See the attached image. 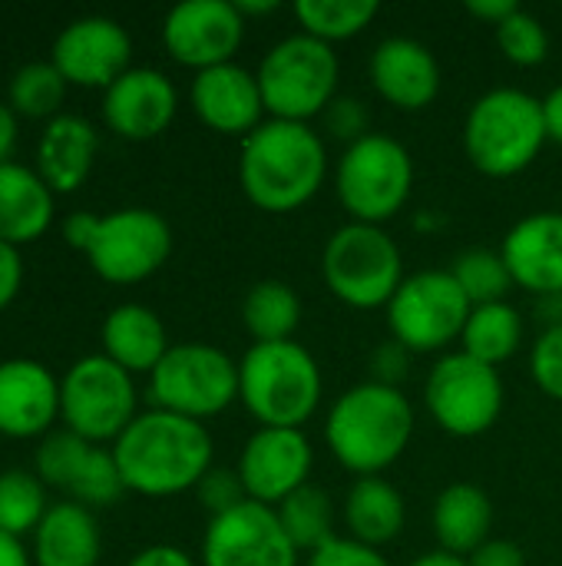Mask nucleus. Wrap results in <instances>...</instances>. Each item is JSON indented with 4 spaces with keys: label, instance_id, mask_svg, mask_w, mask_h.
Instances as JSON below:
<instances>
[{
    "label": "nucleus",
    "instance_id": "f3484780",
    "mask_svg": "<svg viewBox=\"0 0 562 566\" xmlns=\"http://www.w3.org/2000/svg\"><path fill=\"white\" fill-rule=\"evenodd\" d=\"M132 60V40L126 27L113 17H76L70 20L56 40H53V56L50 63L63 73L70 86H86V90H109Z\"/></svg>",
    "mask_w": 562,
    "mask_h": 566
},
{
    "label": "nucleus",
    "instance_id": "ea45409f",
    "mask_svg": "<svg viewBox=\"0 0 562 566\" xmlns=\"http://www.w3.org/2000/svg\"><path fill=\"white\" fill-rule=\"evenodd\" d=\"M195 494H199V504H202L212 517L229 514V511H235L238 504L248 501V494H245V488H242V478H238V471H232V468H212V471L199 481Z\"/></svg>",
    "mask_w": 562,
    "mask_h": 566
},
{
    "label": "nucleus",
    "instance_id": "09e8293b",
    "mask_svg": "<svg viewBox=\"0 0 562 566\" xmlns=\"http://www.w3.org/2000/svg\"><path fill=\"white\" fill-rule=\"evenodd\" d=\"M17 146V113L7 106V99H0V166L10 163Z\"/></svg>",
    "mask_w": 562,
    "mask_h": 566
},
{
    "label": "nucleus",
    "instance_id": "20e7f679",
    "mask_svg": "<svg viewBox=\"0 0 562 566\" xmlns=\"http://www.w3.org/2000/svg\"><path fill=\"white\" fill-rule=\"evenodd\" d=\"M70 249L83 252L89 269L109 285H136L156 275L172 252V229L156 209L126 206L106 216L73 212L63 222Z\"/></svg>",
    "mask_w": 562,
    "mask_h": 566
},
{
    "label": "nucleus",
    "instance_id": "c85d7f7f",
    "mask_svg": "<svg viewBox=\"0 0 562 566\" xmlns=\"http://www.w3.org/2000/svg\"><path fill=\"white\" fill-rule=\"evenodd\" d=\"M348 537L368 547H384L401 537L407 521L404 494L388 478H358L344 494Z\"/></svg>",
    "mask_w": 562,
    "mask_h": 566
},
{
    "label": "nucleus",
    "instance_id": "4468645a",
    "mask_svg": "<svg viewBox=\"0 0 562 566\" xmlns=\"http://www.w3.org/2000/svg\"><path fill=\"white\" fill-rule=\"evenodd\" d=\"M33 474L70 494V501L83 507H109L123 497L126 484L113 448L83 441L73 431H53L40 441L33 454Z\"/></svg>",
    "mask_w": 562,
    "mask_h": 566
},
{
    "label": "nucleus",
    "instance_id": "79ce46f5",
    "mask_svg": "<svg viewBox=\"0 0 562 566\" xmlns=\"http://www.w3.org/2000/svg\"><path fill=\"white\" fill-rule=\"evenodd\" d=\"M411 358H414V352H407L401 342H394V338L381 342L374 348L371 361H368L371 365V381L388 385V388H401V381L411 375Z\"/></svg>",
    "mask_w": 562,
    "mask_h": 566
},
{
    "label": "nucleus",
    "instance_id": "cd10ccee",
    "mask_svg": "<svg viewBox=\"0 0 562 566\" xmlns=\"http://www.w3.org/2000/svg\"><path fill=\"white\" fill-rule=\"evenodd\" d=\"M490 531H494V504L484 488L457 481L437 494L434 537L444 554L467 560L477 547L490 541Z\"/></svg>",
    "mask_w": 562,
    "mask_h": 566
},
{
    "label": "nucleus",
    "instance_id": "ddd939ff",
    "mask_svg": "<svg viewBox=\"0 0 562 566\" xmlns=\"http://www.w3.org/2000/svg\"><path fill=\"white\" fill-rule=\"evenodd\" d=\"M424 401L441 431L454 438H480L500 421L507 391L500 368H490L467 352H447L427 375Z\"/></svg>",
    "mask_w": 562,
    "mask_h": 566
},
{
    "label": "nucleus",
    "instance_id": "3c124183",
    "mask_svg": "<svg viewBox=\"0 0 562 566\" xmlns=\"http://www.w3.org/2000/svg\"><path fill=\"white\" fill-rule=\"evenodd\" d=\"M411 566H467V560L464 557H454V554H444V551H434V554L417 557Z\"/></svg>",
    "mask_w": 562,
    "mask_h": 566
},
{
    "label": "nucleus",
    "instance_id": "f257e3e1",
    "mask_svg": "<svg viewBox=\"0 0 562 566\" xmlns=\"http://www.w3.org/2000/svg\"><path fill=\"white\" fill-rule=\"evenodd\" d=\"M212 434L202 421L172 411H139L113 441L123 484L142 497H176L195 491L212 471Z\"/></svg>",
    "mask_w": 562,
    "mask_h": 566
},
{
    "label": "nucleus",
    "instance_id": "dca6fc26",
    "mask_svg": "<svg viewBox=\"0 0 562 566\" xmlns=\"http://www.w3.org/2000/svg\"><path fill=\"white\" fill-rule=\"evenodd\" d=\"M202 566H298V551L282 531L275 507L245 501L229 514L209 517Z\"/></svg>",
    "mask_w": 562,
    "mask_h": 566
},
{
    "label": "nucleus",
    "instance_id": "37998d69",
    "mask_svg": "<svg viewBox=\"0 0 562 566\" xmlns=\"http://www.w3.org/2000/svg\"><path fill=\"white\" fill-rule=\"evenodd\" d=\"M467 566H527V554L520 544L513 541H497L490 537L484 547H477L470 557H467Z\"/></svg>",
    "mask_w": 562,
    "mask_h": 566
},
{
    "label": "nucleus",
    "instance_id": "9b49d317",
    "mask_svg": "<svg viewBox=\"0 0 562 566\" xmlns=\"http://www.w3.org/2000/svg\"><path fill=\"white\" fill-rule=\"evenodd\" d=\"M136 405L139 395L132 375L106 355H86L60 378V418L66 431L83 441H116L139 415Z\"/></svg>",
    "mask_w": 562,
    "mask_h": 566
},
{
    "label": "nucleus",
    "instance_id": "9d476101",
    "mask_svg": "<svg viewBox=\"0 0 562 566\" xmlns=\"http://www.w3.org/2000/svg\"><path fill=\"white\" fill-rule=\"evenodd\" d=\"M152 408L209 421L238 401V361L209 342H179L149 375Z\"/></svg>",
    "mask_w": 562,
    "mask_h": 566
},
{
    "label": "nucleus",
    "instance_id": "2eb2a0df",
    "mask_svg": "<svg viewBox=\"0 0 562 566\" xmlns=\"http://www.w3.org/2000/svg\"><path fill=\"white\" fill-rule=\"evenodd\" d=\"M245 40V17L235 0H182L162 20L166 53L199 70L235 63V53Z\"/></svg>",
    "mask_w": 562,
    "mask_h": 566
},
{
    "label": "nucleus",
    "instance_id": "393cba45",
    "mask_svg": "<svg viewBox=\"0 0 562 566\" xmlns=\"http://www.w3.org/2000/svg\"><path fill=\"white\" fill-rule=\"evenodd\" d=\"M99 554L103 534L96 514L76 501L50 504L33 531V566H96Z\"/></svg>",
    "mask_w": 562,
    "mask_h": 566
},
{
    "label": "nucleus",
    "instance_id": "1a4fd4ad",
    "mask_svg": "<svg viewBox=\"0 0 562 566\" xmlns=\"http://www.w3.org/2000/svg\"><path fill=\"white\" fill-rule=\"evenodd\" d=\"M335 192L351 222H391L414 192L411 149L388 133H371L344 146L335 166Z\"/></svg>",
    "mask_w": 562,
    "mask_h": 566
},
{
    "label": "nucleus",
    "instance_id": "c9c22d12",
    "mask_svg": "<svg viewBox=\"0 0 562 566\" xmlns=\"http://www.w3.org/2000/svg\"><path fill=\"white\" fill-rule=\"evenodd\" d=\"M454 282L460 285V292L467 295V302L477 305H494V302H507V292L513 289V275L503 262L500 252L494 249H467L454 259L450 265Z\"/></svg>",
    "mask_w": 562,
    "mask_h": 566
},
{
    "label": "nucleus",
    "instance_id": "473e14b6",
    "mask_svg": "<svg viewBox=\"0 0 562 566\" xmlns=\"http://www.w3.org/2000/svg\"><path fill=\"white\" fill-rule=\"evenodd\" d=\"M378 10L374 0H298L295 20L301 23V33L321 43H338L364 33Z\"/></svg>",
    "mask_w": 562,
    "mask_h": 566
},
{
    "label": "nucleus",
    "instance_id": "f704fd0d",
    "mask_svg": "<svg viewBox=\"0 0 562 566\" xmlns=\"http://www.w3.org/2000/svg\"><path fill=\"white\" fill-rule=\"evenodd\" d=\"M46 484L23 468H10L0 474V531L10 537L33 534L46 517Z\"/></svg>",
    "mask_w": 562,
    "mask_h": 566
},
{
    "label": "nucleus",
    "instance_id": "39448f33",
    "mask_svg": "<svg viewBox=\"0 0 562 566\" xmlns=\"http://www.w3.org/2000/svg\"><path fill=\"white\" fill-rule=\"evenodd\" d=\"M321 395V368L295 338L252 345L238 361V401L262 428H305Z\"/></svg>",
    "mask_w": 562,
    "mask_h": 566
},
{
    "label": "nucleus",
    "instance_id": "7c9ffc66",
    "mask_svg": "<svg viewBox=\"0 0 562 566\" xmlns=\"http://www.w3.org/2000/svg\"><path fill=\"white\" fill-rule=\"evenodd\" d=\"M242 322L255 338V345L291 342L301 325V298L288 282L262 279L245 292Z\"/></svg>",
    "mask_w": 562,
    "mask_h": 566
},
{
    "label": "nucleus",
    "instance_id": "f8f14e48",
    "mask_svg": "<svg viewBox=\"0 0 562 566\" xmlns=\"http://www.w3.org/2000/svg\"><path fill=\"white\" fill-rule=\"evenodd\" d=\"M470 302L454 282L450 269H431L407 275L388 302L391 338L414 355H437L460 342L470 318Z\"/></svg>",
    "mask_w": 562,
    "mask_h": 566
},
{
    "label": "nucleus",
    "instance_id": "6ab92c4d",
    "mask_svg": "<svg viewBox=\"0 0 562 566\" xmlns=\"http://www.w3.org/2000/svg\"><path fill=\"white\" fill-rule=\"evenodd\" d=\"M179 109L176 83L152 66H129L109 90H103L106 126L132 143L156 139L169 129Z\"/></svg>",
    "mask_w": 562,
    "mask_h": 566
},
{
    "label": "nucleus",
    "instance_id": "b1692460",
    "mask_svg": "<svg viewBox=\"0 0 562 566\" xmlns=\"http://www.w3.org/2000/svg\"><path fill=\"white\" fill-rule=\"evenodd\" d=\"M96 153H99L96 126L86 116L60 113L40 133L36 172L53 192H73L89 179Z\"/></svg>",
    "mask_w": 562,
    "mask_h": 566
},
{
    "label": "nucleus",
    "instance_id": "a878e982",
    "mask_svg": "<svg viewBox=\"0 0 562 566\" xmlns=\"http://www.w3.org/2000/svg\"><path fill=\"white\" fill-rule=\"evenodd\" d=\"M99 338H103V355L116 361L119 368H126L129 375H139V371L152 375V368L172 348L162 318L139 302L116 305L103 318Z\"/></svg>",
    "mask_w": 562,
    "mask_h": 566
},
{
    "label": "nucleus",
    "instance_id": "8fccbe9b",
    "mask_svg": "<svg viewBox=\"0 0 562 566\" xmlns=\"http://www.w3.org/2000/svg\"><path fill=\"white\" fill-rule=\"evenodd\" d=\"M0 566H33V554L20 537H10L0 531Z\"/></svg>",
    "mask_w": 562,
    "mask_h": 566
},
{
    "label": "nucleus",
    "instance_id": "de8ad7c7",
    "mask_svg": "<svg viewBox=\"0 0 562 566\" xmlns=\"http://www.w3.org/2000/svg\"><path fill=\"white\" fill-rule=\"evenodd\" d=\"M543 123H547V139L562 146V83L543 96Z\"/></svg>",
    "mask_w": 562,
    "mask_h": 566
},
{
    "label": "nucleus",
    "instance_id": "c756f323",
    "mask_svg": "<svg viewBox=\"0 0 562 566\" xmlns=\"http://www.w3.org/2000/svg\"><path fill=\"white\" fill-rule=\"evenodd\" d=\"M527 325L517 305L510 302H494V305H477L470 308V318L464 325L460 335V352H467L470 358L500 368L503 361H510L520 345H523Z\"/></svg>",
    "mask_w": 562,
    "mask_h": 566
},
{
    "label": "nucleus",
    "instance_id": "bb28decb",
    "mask_svg": "<svg viewBox=\"0 0 562 566\" xmlns=\"http://www.w3.org/2000/svg\"><path fill=\"white\" fill-rule=\"evenodd\" d=\"M53 222V189L23 163L0 166V242H36Z\"/></svg>",
    "mask_w": 562,
    "mask_h": 566
},
{
    "label": "nucleus",
    "instance_id": "a19ab883",
    "mask_svg": "<svg viewBox=\"0 0 562 566\" xmlns=\"http://www.w3.org/2000/svg\"><path fill=\"white\" fill-rule=\"evenodd\" d=\"M308 566H391V560L378 547L358 544L351 537H335L308 554Z\"/></svg>",
    "mask_w": 562,
    "mask_h": 566
},
{
    "label": "nucleus",
    "instance_id": "603ef678",
    "mask_svg": "<svg viewBox=\"0 0 562 566\" xmlns=\"http://www.w3.org/2000/svg\"><path fill=\"white\" fill-rule=\"evenodd\" d=\"M235 7H238V13L248 20V17H265V13H275L278 10V3L275 0H262V3H252V0H235Z\"/></svg>",
    "mask_w": 562,
    "mask_h": 566
},
{
    "label": "nucleus",
    "instance_id": "4c0bfd02",
    "mask_svg": "<svg viewBox=\"0 0 562 566\" xmlns=\"http://www.w3.org/2000/svg\"><path fill=\"white\" fill-rule=\"evenodd\" d=\"M530 375L547 398L562 405V325H547V332L533 342Z\"/></svg>",
    "mask_w": 562,
    "mask_h": 566
},
{
    "label": "nucleus",
    "instance_id": "72a5a7b5",
    "mask_svg": "<svg viewBox=\"0 0 562 566\" xmlns=\"http://www.w3.org/2000/svg\"><path fill=\"white\" fill-rule=\"evenodd\" d=\"M66 80L63 73L50 63V60H33L23 63L10 83H7V106L17 116H30V119H53L60 116L63 96H66Z\"/></svg>",
    "mask_w": 562,
    "mask_h": 566
},
{
    "label": "nucleus",
    "instance_id": "7ed1b4c3",
    "mask_svg": "<svg viewBox=\"0 0 562 566\" xmlns=\"http://www.w3.org/2000/svg\"><path fill=\"white\" fill-rule=\"evenodd\" d=\"M414 405L401 388L361 381L335 398L325 418L328 451L358 478H381L414 438Z\"/></svg>",
    "mask_w": 562,
    "mask_h": 566
},
{
    "label": "nucleus",
    "instance_id": "0eeeda50",
    "mask_svg": "<svg viewBox=\"0 0 562 566\" xmlns=\"http://www.w3.org/2000/svg\"><path fill=\"white\" fill-rule=\"evenodd\" d=\"M321 279L328 292L358 312L388 308L404 285V255L384 226L344 222L321 249Z\"/></svg>",
    "mask_w": 562,
    "mask_h": 566
},
{
    "label": "nucleus",
    "instance_id": "c03bdc74",
    "mask_svg": "<svg viewBox=\"0 0 562 566\" xmlns=\"http://www.w3.org/2000/svg\"><path fill=\"white\" fill-rule=\"evenodd\" d=\"M23 285V255L17 245L0 242V312L17 298Z\"/></svg>",
    "mask_w": 562,
    "mask_h": 566
},
{
    "label": "nucleus",
    "instance_id": "58836bf2",
    "mask_svg": "<svg viewBox=\"0 0 562 566\" xmlns=\"http://www.w3.org/2000/svg\"><path fill=\"white\" fill-rule=\"evenodd\" d=\"M321 123H325V133L344 146L371 136V109L361 96H344L338 93L331 99V106L321 113Z\"/></svg>",
    "mask_w": 562,
    "mask_h": 566
},
{
    "label": "nucleus",
    "instance_id": "2f4dec72",
    "mask_svg": "<svg viewBox=\"0 0 562 566\" xmlns=\"http://www.w3.org/2000/svg\"><path fill=\"white\" fill-rule=\"evenodd\" d=\"M282 531L288 534V541L295 544V551L301 554H315L318 547H325L328 541H335V501L328 491L305 484L301 491H295L291 497H285L275 507Z\"/></svg>",
    "mask_w": 562,
    "mask_h": 566
},
{
    "label": "nucleus",
    "instance_id": "49530a36",
    "mask_svg": "<svg viewBox=\"0 0 562 566\" xmlns=\"http://www.w3.org/2000/svg\"><path fill=\"white\" fill-rule=\"evenodd\" d=\"M517 10H520L517 0H467V13L477 17V20H484V23H490L494 30H497L507 17H513Z\"/></svg>",
    "mask_w": 562,
    "mask_h": 566
},
{
    "label": "nucleus",
    "instance_id": "f03ea898",
    "mask_svg": "<svg viewBox=\"0 0 562 566\" xmlns=\"http://www.w3.org/2000/svg\"><path fill=\"white\" fill-rule=\"evenodd\" d=\"M328 176V149L311 123L265 119L242 139L238 182L262 212H295L308 206Z\"/></svg>",
    "mask_w": 562,
    "mask_h": 566
},
{
    "label": "nucleus",
    "instance_id": "5701e85b",
    "mask_svg": "<svg viewBox=\"0 0 562 566\" xmlns=\"http://www.w3.org/2000/svg\"><path fill=\"white\" fill-rule=\"evenodd\" d=\"M517 289L540 298L562 295V212H533L520 219L500 245Z\"/></svg>",
    "mask_w": 562,
    "mask_h": 566
},
{
    "label": "nucleus",
    "instance_id": "e433bc0d",
    "mask_svg": "<svg viewBox=\"0 0 562 566\" xmlns=\"http://www.w3.org/2000/svg\"><path fill=\"white\" fill-rule=\"evenodd\" d=\"M497 46L513 66H540L550 56V30L540 17L527 13L523 7L507 17L497 30Z\"/></svg>",
    "mask_w": 562,
    "mask_h": 566
},
{
    "label": "nucleus",
    "instance_id": "aec40b11",
    "mask_svg": "<svg viewBox=\"0 0 562 566\" xmlns=\"http://www.w3.org/2000/svg\"><path fill=\"white\" fill-rule=\"evenodd\" d=\"M368 76L374 93L404 113L427 109L444 83L434 50L414 36H384L371 53Z\"/></svg>",
    "mask_w": 562,
    "mask_h": 566
},
{
    "label": "nucleus",
    "instance_id": "a211bd4d",
    "mask_svg": "<svg viewBox=\"0 0 562 566\" xmlns=\"http://www.w3.org/2000/svg\"><path fill=\"white\" fill-rule=\"evenodd\" d=\"M315 448L301 428H258L238 458V478L248 501L278 507L311 478Z\"/></svg>",
    "mask_w": 562,
    "mask_h": 566
},
{
    "label": "nucleus",
    "instance_id": "412c9836",
    "mask_svg": "<svg viewBox=\"0 0 562 566\" xmlns=\"http://www.w3.org/2000/svg\"><path fill=\"white\" fill-rule=\"evenodd\" d=\"M189 103L195 116L222 136H248L265 123V99L258 76L238 63H222L199 70L189 86Z\"/></svg>",
    "mask_w": 562,
    "mask_h": 566
},
{
    "label": "nucleus",
    "instance_id": "423d86ee",
    "mask_svg": "<svg viewBox=\"0 0 562 566\" xmlns=\"http://www.w3.org/2000/svg\"><path fill=\"white\" fill-rule=\"evenodd\" d=\"M543 99L517 86H497L474 99L464 119V153L490 179L527 172L547 146Z\"/></svg>",
    "mask_w": 562,
    "mask_h": 566
},
{
    "label": "nucleus",
    "instance_id": "4be33fe9",
    "mask_svg": "<svg viewBox=\"0 0 562 566\" xmlns=\"http://www.w3.org/2000/svg\"><path fill=\"white\" fill-rule=\"evenodd\" d=\"M60 418V381L36 358L0 361V434L3 438H46Z\"/></svg>",
    "mask_w": 562,
    "mask_h": 566
},
{
    "label": "nucleus",
    "instance_id": "a18cd8bd",
    "mask_svg": "<svg viewBox=\"0 0 562 566\" xmlns=\"http://www.w3.org/2000/svg\"><path fill=\"white\" fill-rule=\"evenodd\" d=\"M126 566H195V560L176 544H152V547L139 551L136 557H129Z\"/></svg>",
    "mask_w": 562,
    "mask_h": 566
},
{
    "label": "nucleus",
    "instance_id": "6e6552de",
    "mask_svg": "<svg viewBox=\"0 0 562 566\" xmlns=\"http://www.w3.org/2000/svg\"><path fill=\"white\" fill-rule=\"evenodd\" d=\"M255 76L268 119L311 123L338 96L341 63L331 43L291 33L262 56Z\"/></svg>",
    "mask_w": 562,
    "mask_h": 566
}]
</instances>
